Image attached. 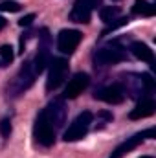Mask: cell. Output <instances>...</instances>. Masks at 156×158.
<instances>
[{"mask_svg": "<svg viewBox=\"0 0 156 158\" xmlns=\"http://www.w3.org/2000/svg\"><path fill=\"white\" fill-rule=\"evenodd\" d=\"M92 123H94V114L90 110H83L81 114L76 116V119L64 131V136H63L64 142H79V140H83L88 134Z\"/></svg>", "mask_w": 156, "mask_h": 158, "instance_id": "cell-6", "label": "cell"}, {"mask_svg": "<svg viewBox=\"0 0 156 158\" xmlns=\"http://www.w3.org/2000/svg\"><path fill=\"white\" fill-rule=\"evenodd\" d=\"M99 4H101V0H76L68 13V20H72L74 24H88L94 9Z\"/></svg>", "mask_w": 156, "mask_h": 158, "instance_id": "cell-8", "label": "cell"}, {"mask_svg": "<svg viewBox=\"0 0 156 158\" xmlns=\"http://www.w3.org/2000/svg\"><path fill=\"white\" fill-rule=\"evenodd\" d=\"M127 98L125 94V88L121 83H112V85H105V86H99L94 90V99H99V101H105L109 105H119L123 103Z\"/></svg>", "mask_w": 156, "mask_h": 158, "instance_id": "cell-9", "label": "cell"}, {"mask_svg": "<svg viewBox=\"0 0 156 158\" xmlns=\"http://www.w3.org/2000/svg\"><path fill=\"white\" fill-rule=\"evenodd\" d=\"M116 2H117V0H116Z\"/></svg>", "mask_w": 156, "mask_h": 158, "instance_id": "cell-26", "label": "cell"}, {"mask_svg": "<svg viewBox=\"0 0 156 158\" xmlns=\"http://www.w3.org/2000/svg\"><path fill=\"white\" fill-rule=\"evenodd\" d=\"M119 13H121V9H119L117 6H103V7L99 9V17H101V20H103L105 24L116 20L117 17H119Z\"/></svg>", "mask_w": 156, "mask_h": 158, "instance_id": "cell-17", "label": "cell"}, {"mask_svg": "<svg viewBox=\"0 0 156 158\" xmlns=\"http://www.w3.org/2000/svg\"><path fill=\"white\" fill-rule=\"evenodd\" d=\"M22 9V6L15 0H6L0 4V11H9V13H18Z\"/></svg>", "mask_w": 156, "mask_h": 158, "instance_id": "cell-21", "label": "cell"}, {"mask_svg": "<svg viewBox=\"0 0 156 158\" xmlns=\"http://www.w3.org/2000/svg\"><path fill=\"white\" fill-rule=\"evenodd\" d=\"M127 61V52L117 44V42H110L107 46L96 48L92 53V63L96 68H105V66H114L117 63Z\"/></svg>", "mask_w": 156, "mask_h": 158, "instance_id": "cell-3", "label": "cell"}, {"mask_svg": "<svg viewBox=\"0 0 156 158\" xmlns=\"http://www.w3.org/2000/svg\"><path fill=\"white\" fill-rule=\"evenodd\" d=\"M154 109H156V103H154V98L153 96H147V98H140L136 107L129 112V119H143V118H149L154 114Z\"/></svg>", "mask_w": 156, "mask_h": 158, "instance_id": "cell-14", "label": "cell"}, {"mask_svg": "<svg viewBox=\"0 0 156 158\" xmlns=\"http://www.w3.org/2000/svg\"><path fill=\"white\" fill-rule=\"evenodd\" d=\"M33 20H35V15H33V13H28V15H24V17L18 20V26H20V28H30Z\"/></svg>", "mask_w": 156, "mask_h": 158, "instance_id": "cell-22", "label": "cell"}, {"mask_svg": "<svg viewBox=\"0 0 156 158\" xmlns=\"http://www.w3.org/2000/svg\"><path fill=\"white\" fill-rule=\"evenodd\" d=\"M55 127L53 123L50 121L46 110L42 109L39 114L35 116V121H33V138H35V143H39L40 147H51L55 143Z\"/></svg>", "mask_w": 156, "mask_h": 158, "instance_id": "cell-4", "label": "cell"}, {"mask_svg": "<svg viewBox=\"0 0 156 158\" xmlns=\"http://www.w3.org/2000/svg\"><path fill=\"white\" fill-rule=\"evenodd\" d=\"M6 24H7V20H6V19H4V17L0 15V31H2L4 28H6Z\"/></svg>", "mask_w": 156, "mask_h": 158, "instance_id": "cell-24", "label": "cell"}, {"mask_svg": "<svg viewBox=\"0 0 156 158\" xmlns=\"http://www.w3.org/2000/svg\"><path fill=\"white\" fill-rule=\"evenodd\" d=\"M129 50H130V53H132L136 59H140V61L147 63V64L154 70V66H156L154 52L151 50V46H149V44H145V42H142V40H132V42L129 44Z\"/></svg>", "mask_w": 156, "mask_h": 158, "instance_id": "cell-13", "label": "cell"}, {"mask_svg": "<svg viewBox=\"0 0 156 158\" xmlns=\"http://www.w3.org/2000/svg\"><path fill=\"white\" fill-rule=\"evenodd\" d=\"M35 79H37V74H35V70H33L31 59H28V61L22 63V66L18 68V72L15 74V77L7 83V86H6V96H7L9 99L20 98L24 92H28V90L33 86Z\"/></svg>", "mask_w": 156, "mask_h": 158, "instance_id": "cell-1", "label": "cell"}, {"mask_svg": "<svg viewBox=\"0 0 156 158\" xmlns=\"http://www.w3.org/2000/svg\"><path fill=\"white\" fill-rule=\"evenodd\" d=\"M50 50H51V35H50V30L48 28H40L39 30V48H37L35 57L31 59V64H33V70H35L37 76H40L46 70V66H48V63L51 59V52Z\"/></svg>", "mask_w": 156, "mask_h": 158, "instance_id": "cell-5", "label": "cell"}, {"mask_svg": "<svg viewBox=\"0 0 156 158\" xmlns=\"http://www.w3.org/2000/svg\"><path fill=\"white\" fill-rule=\"evenodd\" d=\"M129 22H130V19H129V17H117L116 20H112V22H109V24H107V28L103 30L101 37H105V35H109V33L116 31L117 28H121V26H125V24H129Z\"/></svg>", "mask_w": 156, "mask_h": 158, "instance_id": "cell-19", "label": "cell"}, {"mask_svg": "<svg viewBox=\"0 0 156 158\" xmlns=\"http://www.w3.org/2000/svg\"><path fill=\"white\" fill-rule=\"evenodd\" d=\"M15 59V52H13V46L9 44H4L0 46V68H7Z\"/></svg>", "mask_w": 156, "mask_h": 158, "instance_id": "cell-18", "label": "cell"}, {"mask_svg": "<svg viewBox=\"0 0 156 158\" xmlns=\"http://www.w3.org/2000/svg\"><path fill=\"white\" fill-rule=\"evenodd\" d=\"M140 158H154V156H151V155H143V156H140Z\"/></svg>", "mask_w": 156, "mask_h": 158, "instance_id": "cell-25", "label": "cell"}, {"mask_svg": "<svg viewBox=\"0 0 156 158\" xmlns=\"http://www.w3.org/2000/svg\"><path fill=\"white\" fill-rule=\"evenodd\" d=\"M94 121H96V123H92V125L96 127V131H101V129H105L109 123L114 121V114H112L110 110H99L97 116H94Z\"/></svg>", "mask_w": 156, "mask_h": 158, "instance_id": "cell-16", "label": "cell"}, {"mask_svg": "<svg viewBox=\"0 0 156 158\" xmlns=\"http://www.w3.org/2000/svg\"><path fill=\"white\" fill-rule=\"evenodd\" d=\"M83 40V33L79 30H61L59 35H57V50L63 53V55H72L77 46Z\"/></svg>", "mask_w": 156, "mask_h": 158, "instance_id": "cell-10", "label": "cell"}, {"mask_svg": "<svg viewBox=\"0 0 156 158\" xmlns=\"http://www.w3.org/2000/svg\"><path fill=\"white\" fill-rule=\"evenodd\" d=\"M13 132V125H11V118H4L0 119V136L4 140H7Z\"/></svg>", "mask_w": 156, "mask_h": 158, "instance_id": "cell-20", "label": "cell"}, {"mask_svg": "<svg viewBox=\"0 0 156 158\" xmlns=\"http://www.w3.org/2000/svg\"><path fill=\"white\" fill-rule=\"evenodd\" d=\"M88 83H90L88 74H84V72H77V74H74L72 79L66 83V86H64L61 98H63V99H76L79 94H83V92L86 90Z\"/></svg>", "mask_w": 156, "mask_h": 158, "instance_id": "cell-12", "label": "cell"}, {"mask_svg": "<svg viewBox=\"0 0 156 158\" xmlns=\"http://www.w3.org/2000/svg\"><path fill=\"white\" fill-rule=\"evenodd\" d=\"M123 77H125V81L121 85L125 88V94H129L130 98L140 99V98L153 96L156 83L151 74H129Z\"/></svg>", "mask_w": 156, "mask_h": 158, "instance_id": "cell-2", "label": "cell"}, {"mask_svg": "<svg viewBox=\"0 0 156 158\" xmlns=\"http://www.w3.org/2000/svg\"><path fill=\"white\" fill-rule=\"evenodd\" d=\"M44 110H46V114H48L50 121L53 123L55 131L63 129V125L66 123V114H68V110H66V105H64V99H63V98H55V99H51V101L44 107Z\"/></svg>", "mask_w": 156, "mask_h": 158, "instance_id": "cell-11", "label": "cell"}, {"mask_svg": "<svg viewBox=\"0 0 156 158\" xmlns=\"http://www.w3.org/2000/svg\"><path fill=\"white\" fill-rule=\"evenodd\" d=\"M130 11H132V15H136V17H145V19L154 17V6H153L151 2H147V0H134Z\"/></svg>", "mask_w": 156, "mask_h": 158, "instance_id": "cell-15", "label": "cell"}, {"mask_svg": "<svg viewBox=\"0 0 156 158\" xmlns=\"http://www.w3.org/2000/svg\"><path fill=\"white\" fill-rule=\"evenodd\" d=\"M68 74V59L64 57H53L48 63V79H46V92L57 90Z\"/></svg>", "mask_w": 156, "mask_h": 158, "instance_id": "cell-7", "label": "cell"}, {"mask_svg": "<svg viewBox=\"0 0 156 158\" xmlns=\"http://www.w3.org/2000/svg\"><path fill=\"white\" fill-rule=\"evenodd\" d=\"M30 31H24L22 35H20V40H18V53H24L26 52V42H28V39H30Z\"/></svg>", "mask_w": 156, "mask_h": 158, "instance_id": "cell-23", "label": "cell"}]
</instances>
